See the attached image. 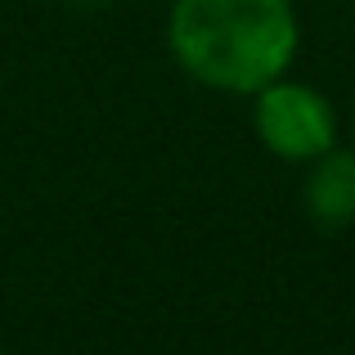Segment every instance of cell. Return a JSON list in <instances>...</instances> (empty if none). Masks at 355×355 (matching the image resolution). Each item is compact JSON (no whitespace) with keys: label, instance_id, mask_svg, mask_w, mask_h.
Wrapping results in <instances>:
<instances>
[{"label":"cell","instance_id":"5b68a950","mask_svg":"<svg viewBox=\"0 0 355 355\" xmlns=\"http://www.w3.org/2000/svg\"><path fill=\"white\" fill-rule=\"evenodd\" d=\"M0 355H5V351H0Z\"/></svg>","mask_w":355,"mask_h":355},{"label":"cell","instance_id":"277c9868","mask_svg":"<svg viewBox=\"0 0 355 355\" xmlns=\"http://www.w3.org/2000/svg\"><path fill=\"white\" fill-rule=\"evenodd\" d=\"M68 5H86V9H99V5H113V0H68Z\"/></svg>","mask_w":355,"mask_h":355},{"label":"cell","instance_id":"6da1fadb","mask_svg":"<svg viewBox=\"0 0 355 355\" xmlns=\"http://www.w3.org/2000/svg\"><path fill=\"white\" fill-rule=\"evenodd\" d=\"M293 0H175L166 45L193 81L220 95H257L297 59Z\"/></svg>","mask_w":355,"mask_h":355},{"label":"cell","instance_id":"3957f363","mask_svg":"<svg viewBox=\"0 0 355 355\" xmlns=\"http://www.w3.org/2000/svg\"><path fill=\"white\" fill-rule=\"evenodd\" d=\"M302 207L320 230H351L355 225V153L333 144L315 162H306Z\"/></svg>","mask_w":355,"mask_h":355},{"label":"cell","instance_id":"7a4b0ae2","mask_svg":"<svg viewBox=\"0 0 355 355\" xmlns=\"http://www.w3.org/2000/svg\"><path fill=\"white\" fill-rule=\"evenodd\" d=\"M257 104H252V121H257L261 144L284 162H315L320 153H329L338 144V117L333 104L306 81L275 77L270 86H261Z\"/></svg>","mask_w":355,"mask_h":355}]
</instances>
